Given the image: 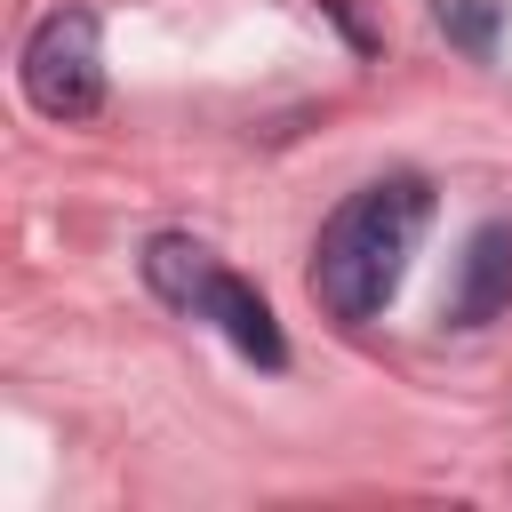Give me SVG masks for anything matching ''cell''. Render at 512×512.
Wrapping results in <instances>:
<instances>
[{
  "label": "cell",
  "mask_w": 512,
  "mask_h": 512,
  "mask_svg": "<svg viewBox=\"0 0 512 512\" xmlns=\"http://www.w3.org/2000/svg\"><path fill=\"white\" fill-rule=\"evenodd\" d=\"M424 224H432V184L408 176V168L344 192V208H336V216L320 224V240H312V296H320V312L344 320V328L376 320V312L400 296Z\"/></svg>",
  "instance_id": "1"
},
{
  "label": "cell",
  "mask_w": 512,
  "mask_h": 512,
  "mask_svg": "<svg viewBox=\"0 0 512 512\" xmlns=\"http://www.w3.org/2000/svg\"><path fill=\"white\" fill-rule=\"evenodd\" d=\"M496 312H512V216H488L464 256H456V296H448V320L456 328H488Z\"/></svg>",
  "instance_id": "4"
},
{
  "label": "cell",
  "mask_w": 512,
  "mask_h": 512,
  "mask_svg": "<svg viewBox=\"0 0 512 512\" xmlns=\"http://www.w3.org/2000/svg\"><path fill=\"white\" fill-rule=\"evenodd\" d=\"M16 80H24V104L40 120H96L104 112V40H96V16L88 8H48L24 32Z\"/></svg>",
  "instance_id": "3"
},
{
  "label": "cell",
  "mask_w": 512,
  "mask_h": 512,
  "mask_svg": "<svg viewBox=\"0 0 512 512\" xmlns=\"http://www.w3.org/2000/svg\"><path fill=\"white\" fill-rule=\"evenodd\" d=\"M512 0H440V24L464 56H496V24H504Z\"/></svg>",
  "instance_id": "5"
},
{
  "label": "cell",
  "mask_w": 512,
  "mask_h": 512,
  "mask_svg": "<svg viewBox=\"0 0 512 512\" xmlns=\"http://www.w3.org/2000/svg\"><path fill=\"white\" fill-rule=\"evenodd\" d=\"M144 280H152V296H160V304H176V312H192V320H216V328H224V344H232V352H248L256 368H288V336H280L272 304H264L240 272H224L200 240L160 232V240L144 248Z\"/></svg>",
  "instance_id": "2"
},
{
  "label": "cell",
  "mask_w": 512,
  "mask_h": 512,
  "mask_svg": "<svg viewBox=\"0 0 512 512\" xmlns=\"http://www.w3.org/2000/svg\"><path fill=\"white\" fill-rule=\"evenodd\" d=\"M320 8H328V16L344 24V40H352V48H376V32L360 24V8H352V0H320Z\"/></svg>",
  "instance_id": "6"
}]
</instances>
